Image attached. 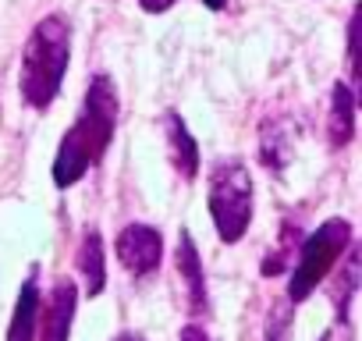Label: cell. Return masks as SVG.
I'll use <instances>...</instances> for the list:
<instances>
[{"label":"cell","instance_id":"1","mask_svg":"<svg viewBox=\"0 0 362 341\" xmlns=\"http://www.w3.org/2000/svg\"><path fill=\"white\" fill-rule=\"evenodd\" d=\"M117 114H121V100H117V86L107 71L89 79L86 100H82V114L71 121V128L61 135L50 178L57 189H71L78 185L93 167H100V160L107 156L114 132H117Z\"/></svg>","mask_w":362,"mask_h":341},{"label":"cell","instance_id":"2","mask_svg":"<svg viewBox=\"0 0 362 341\" xmlns=\"http://www.w3.org/2000/svg\"><path fill=\"white\" fill-rule=\"evenodd\" d=\"M68 64H71V22L61 11L43 15L33 25L25 50H22V68H18L22 103L40 114L50 110L54 100L61 96Z\"/></svg>","mask_w":362,"mask_h":341},{"label":"cell","instance_id":"3","mask_svg":"<svg viewBox=\"0 0 362 341\" xmlns=\"http://www.w3.org/2000/svg\"><path fill=\"white\" fill-rule=\"evenodd\" d=\"M210 221L224 245H238L252 224V170L238 156H224L210 167L206 189Z\"/></svg>","mask_w":362,"mask_h":341},{"label":"cell","instance_id":"4","mask_svg":"<svg viewBox=\"0 0 362 341\" xmlns=\"http://www.w3.org/2000/svg\"><path fill=\"white\" fill-rule=\"evenodd\" d=\"M351 242H355V231L344 217H330L309 238H302L295 263H291V274H288V302L291 306L305 302L330 277V270L337 267V260L344 256V249Z\"/></svg>","mask_w":362,"mask_h":341},{"label":"cell","instance_id":"5","mask_svg":"<svg viewBox=\"0 0 362 341\" xmlns=\"http://www.w3.org/2000/svg\"><path fill=\"white\" fill-rule=\"evenodd\" d=\"M114 256L135 281L149 277L163 263V235L153 224H124L114 238Z\"/></svg>","mask_w":362,"mask_h":341},{"label":"cell","instance_id":"6","mask_svg":"<svg viewBox=\"0 0 362 341\" xmlns=\"http://www.w3.org/2000/svg\"><path fill=\"white\" fill-rule=\"evenodd\" d=\"M75 313H78V284L71 277H57L50 288V299L40 302L36 341H68Z\"/></svg>","mask_w":362,"mask_h":341},{"label":"cell","instance_id":"7","mask_svg":"<svg viewBox=\"0 0 362 341\" xmlns=\"http://www.w3.org/2000/svg\"><path fill=\"white\" fill-rule=\"evenodd\" d=\"M174 263H177V274H181V281H185V306H189V320H203V316H210V291H206V274H203V260H199L196 238H192L189 231H177Z\"/></svg>","mask_w":362,"mask_h":341},{"label":"cell","instance_id":"8","mask_svg":"<svg viewBox=\"0 0 362 341\" xmlns=\"http://www.w3.org/2000/svg\"><path fill=\"white\" fill-rule=\"evenodd\" d=\"M163 142H167V160L177 170V178L196 182L199 178V146L177 110H163Z\"/></svg>","mask_w":362,"mask_h":341},{"label":"cell","instance_id":"9","mask_svg":"<svg viewBox=\"0 0 362 341\" xmlns=\"http://www.w3.org/2000/svg\"><path fill=\"white\" fill-rule=\"evenodd\" d=\"M40 267H29L18 299H15V313L8 323V337L4 341H36V327H40Z\"/></svg>","mask_w":362,"mask_h":341},{"label":"cell","instance_id":"10","mask_svg":"<svg viewBox=\"0 0 362 341\" xmlns=\"http://www.w3.org/2000/svg\"><path fill=\"white\" fill-rule=\"evenodd\" d=\"M355 139V89L348 82H334L330 89V114H327V142L344 149Z\"/></svg>","mask_w":362,"mask_h":341},{"label":"cell","instance_id":"11","mask_svg":"<svg viewBox=\"0 0 362 341\" xmlns=\"http://www.w3.org/2000/svg\"><path fill=\"white\" fill-rule=\"evenodd\" d=\"M358 256L362 249L351 242L344 249V256L337 260V267L330 270L334 281H330V306L337 313V320H351V302H355V291H358Z\"/></svg>","mask_w":362,"mask_h":341},{"label":"cell","instance_id":"12","mask_svg":"<svg viewBox=\"0 0 362 341\" xmlns=\"http://www.w3.org/2000/svg\"><path fill=\"white\" fill-rule=\"evenodd\" d=\"M75 263H78V274L86 281V295L89 299L103 295V288H107V245H103V235L96 228H89L82 235V245H78Z\"/></svg>","mask_w":362,"mask_h":341},{"label":"cell","instance_id":"13","mask_svg":"<svg viewBox=\"0 0 362 341\" xmlns=\"http://www.w3.org/2000/svg\"><path fill=\"white\" fill-rule=\"evenodd\" d=\"M288 160H291V128L284 117L270 114L259 125V163L277 175V170L288 167Z\"/></svg>","mask_w":362,"mask_h":341},{"label":"cell","instance_id":"14","mask_svg":"<svg viewBox=\"0 0 362 341\" xmlns=\"http://www.w3.org/2000/svg\"><path fill=\"white\" fill-rule=\"evenodd\" d=\"M305 235L295 228V224H284V242H277L270 253H267V260H263V277H277V274H284L291 263H295V253H298V242H302Z\"/></svg>","mask_w":362,"mask_h":341},{"label":"cell","instance_id":"15","mask_svg":"<svg viewBox=\"0 0 362 341\" xmlns=\"http://www.w3.org/2000/svg\"><path fill=\"white\" fill-rule=\"evenodd\" d=\"M291 302H277L267 316V327H263V341H291Z\"/></svg>","mask_w":362,"mask_h":341},{"label":"cell","instance_id":"16","mask_svg":"<svg viewBox=\"0 0 362 341\" xmlns=\"http://www.w3.org/2000/svg\"><path fill=\"white\" fill-rule=\"evenodd\" d=\"M348 71H351V89H355V82H358V8L351 11V18H348Z\"/></svg>","mask_w":362,"mask_h":341},{"label":"cell","instance_id":"17","mask_svg":"<svg viewBox=\"0 0 362 341\" xmlns=\"http://www.w3.org/2000/svg\"><path fill=\"white\" fill-rule=\"evenodd\" d=\"M320 341H355V330H351V320H334V327H327Z\"/></svg>","mask_w":362,"mask_h":341},{"label":"cell","instance_id":"18","mask_svg":"<svg viewBox=\"0 0 362 341\" xmlns=\"http://www.w3.org/2000/svg\"><path fill=\"white\" fill-rule=\"evenodd\" d=\"M177 341H214V334H210V330H206L199 320H189L185 327H181Z\"/></svg>","mask_w":362,"mask_h":341},{"label":"cell","instance_id":"19","mask_svg":"<svg viewBox=\"0 0 362 341\" xmlns=\"http://www.w3.org/2000/svg\"><path fill=\"white\" fill-rule=\"evenodd\" d=\"M177 4V0H139V8L146 11V15H163V11H170Z\"/></svg>","mask_w":362,"mask_h":341},{"label":"cell","instance_id":"20","mask_svg":"<svg viewBox=\"0 0 362 341\" xmlns=\"http://www.w3.org/2000/svg\"><path fill=\"white\" fill-rule=\"evenodd\" d=\"M114 341H146V337L135 334V330H121V334H114Z\"/></svg>","mask_w":362,"mask_h":341},{"label":"cell","instance_id":"21","mask_svg":"<svg viewBox=\"0 0 362 341\" xmlns=\"http://www.w3.org/2000/svg\"><path fill=\"white\" fill-rule=\"evenodd\" d=\"M224 4L228 0H203V8H210V11H224Z\"/></svg>","mask_w":362,"mask_h":341}]
</instances>
